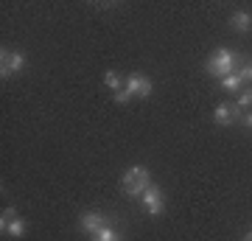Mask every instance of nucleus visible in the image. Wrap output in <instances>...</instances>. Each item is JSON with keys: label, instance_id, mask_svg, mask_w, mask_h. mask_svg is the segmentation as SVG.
I'll list each match as a JSON object with an SVG mask.
<instances>
[{"label": "nucleus", "instance_id": "obj_16", "mask_svg": "<svg viewBox=\"0 0 252 241\" xmlns=\"http://www.w3.org/2000/svg\"><path fill=\"white\" fill-rule=\"evenodd\" d=\"M132 99H135V96H132V93H129V90H118V93H115V101H118V104H129V101H132Z\"/></svg>", "mask_w": 252, "mask_h": 241}, {"label": "nucleus", "instance_id": "obj_17", "mask_svg": "<svg viewBox=\"0 0 252 241\" xmlns=\"http://www.w3.org/2000/svg\"><path fill=\"white\" fill-rule=\"evenodd\" d=\"M241 124H244V126H252V112H244V115H241Z\"/></svg>", "mask_w": 252, "mask_h": 241}, {"label": "nucleus", "instance_id": "obj_11", "mask_svg": "<svg viewBox=\"0 0 252 241\" xmlns=\"http://www.w3.org/2000/svg\"><path fill=\"white\" fill-rule=\"evenodd\" d=\"M3 233H9L11 239H20V236L26 233V222H23V219H11V222L3 227Z\"/></svg>", "mask_w": 252, "mask_h": 241}, {"label": "nucleus", "instance_id": "obj_6", "mask_svg": "<svg viewBox=\"0 0 252 241\" xmlns=\"http://www.w3.org/2000/svg\"><path fill=\"white\" fill-rule=\"evenodd\" d=\"M132 96H140V99H146V96H152V79L149 76H140V73H132L129 79H126L124 84Z\"/></svg>", "mask_w": 252, "mask_h": 241}, {"label": "nucleus", "instance_id": "obj_7", "mask_svg": "<svg viewBox=\"0 0 252 241\" xmlns=\"http://www.w3.org/2000/svg\"><path fill=\"white\" fill-rule=\"evenodd\" d=\"M244 112L235 104H219L216 109H213V121L216 124H221V126H230V124H235L238 118H241Z\"/></svg>", "mask_w": 252, "mask_h": 241}, {"label": "nucleus", "instance_id": "obj_8", "mask_svg": "<svg viewBox=\"0 0 252 241\" xmlns=\"http://www.w3.org/2000/svg\"><path fill=\"white\" fill-rule=\"evenodd\" d=\"M230 26L235 28V31H241V34H247L252 28V17L247 14V11H235L233 17H230Z\"/></svg>", "mask_w": 252, "mask_h": 241}, {"label": "nucleus", "instance_id": "obj_18", "mask_svg": "<svg viewBox=\"0 0 252 241\" xmlns=\"http://www.w3.org/2000/svg\"><path fill=\"white\" fill-rule=\"evenodd\" d=\"M244 241H252V233H247V236H244Z\"/></svg>", "mask_w": 252, "mask_h": 241}, {"label": "nucleus", "instance_id": "obj_15", "mask_svg": "<svg viewBox=\"0 0 252 241\" xmlns=\"http://www.w3.org/2000/svg\"><path fill=\"white\" fill-rule=\"evenodd\" d=\"M11 219H17V210H14V207H6V210H3V216H0V230H3Z\"/></svg>", "mask_w": 252, "mask_h": 241}, {"label": "nucleus", "instance_id": "obj_13", "mask_svg": "<svg viewBox=\"0 0 252 241\" xmlns=\"http://www.w3.org/2000/svg\"><path fill=\"white\" fill-rule=\"evenodd\" d=\"M235 107L241 109H247V107H252V87H244L241 93H238V101H235Z\"/></svg>", "mask_w": 252, "mask_h": 241}, {"label": "nucleus", "instance_id": "obj_2", "mask_svg": "<svg viewBox=\"0 0 252 241\" xmlns=\"http://www.w3.org/2000/svg\"><path fill=\"white\" fill-rule=\"evenodd\" d=\"M238 59L241 56L235 54V51H227V48H219L216 54L207 59V73L210 76H216V79H224V76H230V73L238 70Z\"/></svg>", "mask_w": 252, "mask_h": 241}, {"label": "nucleus", "instance_id": "obj_5", "mask_svg": "<svg viewBox=\"0 0 252 241\" xmlns=\"http://www.w3.org/2000/svg\"><path fill=\"white\" fill-rule=\"evenodd\" d=\"M107 213H101V210H87V213H81V219H79V227L84 233H90V236H95L98 230H104L107 227Z\"/></svg>", "mask_w": 252, "mask_h": 241}, {"label": "nucleus", "instance_id": "obj_10", "mask_svg": "<svg viewBox=\"0 0 252 241\" xmlns=\"http://www.w3.org/2000/svg\"><path fill=\"white\" fill-rule=\"evenodd\" d=\"M104 84H107V87L112 90V93H118V90H124L126 81L121 79V76H118L115 70H107V73H104Z\"/></svg>", "mask_w": 252, "mask_h": 241}, {"label": "nucleus", "instance_id": "obj_1", "mask_svg": "<svg viewBox=\"0 0 252 241\" xmlns=\"http://www.w3.org/2000/svg\"><path fill=\"white\" fill-rule=\"evenodd\" d=\"M149 185H152V179H149V169H146V166H132V169H126L124 177H121V191L132 199H140V194H143Z\"/></svg>", "mask_w": 252, "mask_h": 241}, {"label": "nucleus", "instance_id": "obj_3", "mask_svg": "<svg viewBox=\"0 0 252 241\" xmlns=\"http://www.w3.org/2000/svg\"><path fill=\"white\" fill-rule=\"evenodd\" d=\"M26 68V56L20 54V51H0V79L6 81V79H11L14 73H20Z\"/></svg>", "mask_w": 252, "mask_h": 241}, {"label": "nucleus", "instance_id": "obj_4", "mask_svg": "<svg viewBox=\"0 0 252 241\" xmlns=\"http://www.w3.org/2000/svg\"><path fill=\"white\" fill-rule=\"evenodd\" d=\"M140 202L146 205V210H149L152 216H160L162 210H165V197H162V188H157L154 182L146 188L143 194H140Z\"/></svg>", "mask_w": 252, "mask_h": 241}, {"label": "nucleus", "instance_id": "obj_12", "mask_svg": "<svg viewBox=\"0 0 252 241\" xmlns=\"http://www.w3.org/2000/svg\"><path fill=\"white\" fill-rule=\"evenodd\" d=\"M90 239H93V241H124L121 236H118V230H112L109 224L104 227V230H98L95 236H90Z\"/></svg>", "mask_w": 252, "mask_h": 241}, {"label": "nucleus", "instance_id": "obj_14", "mask_svg": "<svg viewBox=\"0 0 252 241\" xmlns=\"http://www.w3.org/2000/svg\"><path fill=\"white\" fill-rule=\"evenodd\" d=\"M235 73L241 76V81H244V84H252V59H247V62H244V65H241V68H238Z\"/></svg>", "mask_w": 252, "mask_h": 241}, {"label": "nucleus", "instance_id": "obj_9", "mask_svg": "<svg viewBox=\"0 0 252 241\" xmlns=\"http://www.w3.org/2000/svg\"><path fill=\"white\" fill-rule=\"evenodd\" d=\"M221 87H224L227 93H241L244 81H241V76H238V73H230V76H224V79H221Z\"/></svg>", "mask_w": 252, "mask_h": 241}]
</instances>
